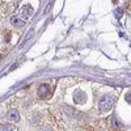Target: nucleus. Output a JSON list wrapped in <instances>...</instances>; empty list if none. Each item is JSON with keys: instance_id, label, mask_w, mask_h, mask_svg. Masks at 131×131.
Listing matches in <instances>:
<instances>
[{"instance_id": "obj_11", "label": "nucleus", "mask_w": 131, "mask_h": 131, "mask_svg": "<svg viewBox=\"0 0 131 131\" xmlns=\"http://www.w3.org/2000/svg\"><path fill=\"white\" fill-rule=\"evenodd\" d=\"M0 58H2V55H0Z\"/></svg>"}, {"instance_id": "obj_8", "label": "nucleus", "mask_w": 131, "mask_h": 131, "mask_svg": "<svg viewBox=\"0 0 131 131\" xmlns=\"http://www.w3.org/2000/svg\"><path fill=\"white\" fill-rule=\"evenodd\" d=\"M114 15H115L117 18H121V17L123 16V8H117V9L114 10Z\"/></svg>"}, {"instance_id": "obj_3", "label": "nucleus", "mask_w": 131, "mask_h": 131, "mask_svg": "<svg viewBox=\"0 0 131 131\" xmlns=\"http://www.w3.org/2000/svg\"><path fill=\"white\" fill-rule=\"evenodd\" d=\"M51 93V89H50V85L49 84H41L38 86V96L39 98H47Z\"/></svg>"}, {"instance_id": "obj_2", "label": "nucleus", "mask_w": 131, "mask_h": 131, "mask_svg": "<svg viewBox=\"0 0 131 131\" xmlns=\"http://www.w3.org/2000/svg\"><path fill=\"white\" fill-rule=\"evenodd\" d=\"M33 15H34V8H33L30 4H25L23 8L20 9V16L24 21L25 20H29Z\"/></svg>"}, {"instance_id": "obj_10", "label": "nucleus", "mask_w": 131, "mask_h": 131, "mask_svg": "<svg viewBox=\"0 0 131 131\" xmlns=\"http://www.w3.org/2000/svg\"><path fill=\"white\" fill-rule=\"evenodd\" d=\"M125 98H126V101H127L128 104H131V92H128V93L126 94V97H125Z\"/></svg>"}, {"instance_id": "obj_9", "label": "nucleus", "mask_w": 131, "mask_h": 131, "mask_svg": "<svg viewBox=\"0 0 131 131\" xmlns=\"http://www.w3.org/2000/svg\"><path fill=\"white\" fill-rule=\"evenodd\" d=\"M112 125H113L114 127H119V126H121V122H119L118 119H117V117H115V115L112 118Z\"/></svg>"}, {"instance_id": "obj_6", "label": "nucleus", "mask_w": 131, "mask_h": 131, "mask_svg": "<svg viewBox=\"0 0 131 131\" xmlns=\"http://www.w3.org/2000/svg\"><path fill=\"white\" fill-rule=\"evenodd\" d=\"M9 21H10V24H12L15 28H23L25 25V21L21 20V17H18V16H12Z\"/></svg>"}, {"instance_id": "obj_5", "label": "nucleus", "mask_w": 131, "mask_h": 131, "mask_svg": "<svg viewBox=\"0 0 131 131\" xmlns=\"http://www.w3.org/2000/svg\"><path fill=\"white\" fill-rule=\"evenodd\" d=\"M7 118H8L9 122L16 123V122L20 121V114H18V112L16 110V109H10V110L8 112V114H7Z\"/></svg>"}, {"instance_id": "obj_1", "label": "nucleus", "mask_w": 131, "mask_h": 131, "mask_svg": "<svg viewBox=\"0 0 131 131\" xmlns=\"http://www.w3.org/2000/svg\"><path fill=\"white\" fill-rule=\"evenodd\" d=\"M114 101H115V98H114L112 94H104V96L100 98V101H98V110H100L101 113L109 112V110L113 107Z\"/></svg>"}, {"instance_id": "obj_4", "label": "nucleus", "mask_w": 131, "mask_h": 131, "mask_svg": "<svg viewBox=\"0 0 131 131\" xmlns=\"http://www.w3.org/2000/svg\"><path fill=\"white\" fill-rule=\"evenodd\" d=\"M73 101L75 104H84L86 101V94L83 91H76L73 93Z\"/></svg>"}, {"instance_id": "obj_7", "label": "nucleus", "mask_w": 131, "mask_h": 131, "mask_svg": "<svg viewBox=\"0 0 131 131\" xmlns=\"http://www.w3.org/2000/svg\"><path fill=\"white\" fill-rule=\"evenodd\" d=\"M0 131H17V128L10 123H2L0 125Z\"/></svg>"}]
</instances>
